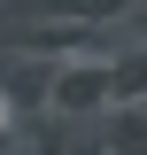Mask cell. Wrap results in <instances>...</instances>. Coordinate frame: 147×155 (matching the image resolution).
Returning a JSON list of instances; mask_svg holds the SVG:
<instances>
[{
  "instance_id": "cell-1",
  "label": "cell",
  "mask_w": 147,
  "mask_h": 155,
  "mask_svg": "<svg viewBox=\"0 0 147 155\" xmlns=\"http://www.w3.org/2000/svg\"><path fill=\"white\" fill-rule=\"evenodd\" d=\"M0 124H8V109H0Z\"/></svg>"
}]
</instances>
